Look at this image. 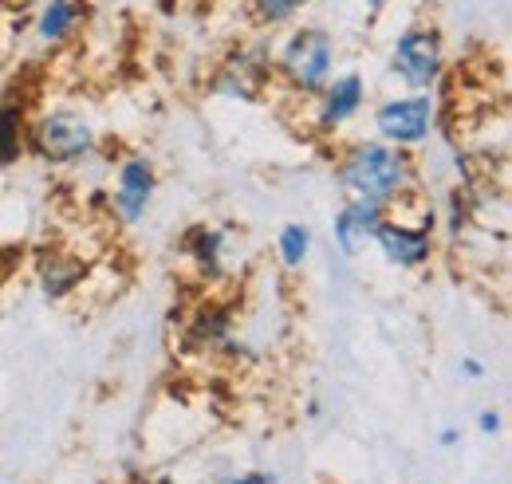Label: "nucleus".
Returning <instances> with one entry per match:
<instances>
[{
    "instance_id": "nucleus-9",
    "label": "nucleus",
    "mask_w": 512,
    "mask_h": 484,
    "mask_svg": "<svg viewBox=\"0 0 512 484\" xmlns=\"http://www.w3.org/2000/svg\"><path fill=\"white\" fill-rule=\"evenodd\" d=\"M375 252L383 256V264L398 268V272H422L434 264L438 256V233L426 229L422 221H410L402 213H386L375 229Z\"/></svg>"
},
{
    "instance_id": "nucleus-15",
    "label": "nucleus",
    "mask_w": 512,
    "mask_h": 484,
    "mask_svg": "<svg viewBox=\"0 0 512 484\" xmlns=\"http://www.w3.org/2000/svg\"><path fill=\"white\" fill-rule=\"evenodd\" d=\"M28 107L24 95L0 91V170L16 166L28 154Z\"/></svg>"
},
{
    "instance_id": "nucleus-16",
    "label": "nucleus",
    "mask_w": 512,
    "mask_h": 484,
    "mask_svg": "<svg viewBox=\"0 0 512 484\" xmlns=\"http://www.w3.org/2000/svg\"><path fill=\"white\" fill-rule=\"evenodd\" d=\"M312 248H316L312 225H304V221H284L280 233H276V241H272V256H276V264H280L284 272H304L308 260H312Z\"/></svg>"
},
{
    "instance_id": "nucleus-14",
    "label": "nucleus",
    "mask_w": 512,
    "mask_h": 484,
    "mask_svg": "<svg viewBox=\"0 0 512 484\" xmlns=\"http://www.w3.org/2000/svg\"><path fill=\"white\" fill-rule=\"evenodd\" d=\"M87 280V264L67 252V248H48L36 256V284H40V296L48 303H64L67 296H75Z\"/></svg>"
},
{
    "instance_id": "nucleus-24",
    "label": "nucleus",
    "mask_w": 512,
    "mask_h": 484,
    "mask_svg": "<svg viewBox=\"0 0 512 484\" xmlns=\"http://www.w3.org/2000/svg\"><path fill=\"white\" fill-rule=\"evenodd\" d=\"M359 4H363V8L371 12V16H379V12H383V8L390 4V0H359Z\"/></svg>"
},
{
    "instance_id": "nucleus-11",
    "label": "nucleus",
    "mask_w": 512,
    "mask_h": 484,
    "mask_svg": "<svg viewBox=\"0 0 512 484\" xmlns=\"http://www.w3.org/2000/svg\"><path fill=\"white\" fill-rule=\"evenodd\" d=\"M386 213H390V209L379 205V201L343 197V205L331 213V244H335V252H339L343 260H359Z\"/></svg>"
},
{
    "instance_id": "nucleus-25",
    "label": "nucleus",
    "mask_w": 512,
    "mask_h": 484,
    "mask_svg": "<svg viewBox=\"0 0 512 484\" xmlns=\"http://www.w3.org/2000/svg\"><path fill=\"white\" fill-rule=\"evenodd\" d=\"M142 484H178V481H174L170 473H154V477H146Z\"/></svg>"
},
{
    "instance_id": "nucleus-23",
    "label": "nucleus",
    "mask_w": 512,
    "mask_h": 484,
    "mask_svg": "<svg viewBox=\"0 0 512 484\" xmlns=\"http://www.w3.org/2000/svg\"><path fill=\"white\" fill-rule=\"evenodd\" d=\"M304 418H308V422H320V418H323V402L316 398V394L304 402Z\"/></svg>"
},
{
    "instance_id": "nucleus-22",
    "label": "nucleus",
    "mask_w": 512,
    "mask_h": 484,
    "mask_svg": "<svg viewBox=\"0 0 512 484\" xmlns=\"http://www.w3.org/2000/svg\"><path fill=\"white\" fill-rule=\"evenodd\" d=\"M461 437H465L461 425H442V429H438V445H442V449H457Z\"/></svg>"
},
{
    "instance_id": "nucleus-20",
    "label": "nucleus",
    "mask_w": 512,
    "mask_h": 484,
    "mask_svg": "<svg viewBox=\"0 0 512 484\" xmlns=\"http://www.w3.org/2000/svg\"><path fill=\"white\" fill-rule=\"evenodd\" d=\"M457 374L465 382H485L489 378V366H485V359H477V355H461L457 359Z\"/></svg>"
},
{
    "instance_id": "nucleus-7",
    "label": "nucleus",
    "mask_w": 512,
    "mask_h": 484,
    "mask_svg": "<svg viewBox=\"0 0 512 484\" xmlns=\"http://www.w3.org/2000/svg\"><path fill=\"white\" fill-rule=\"evenodd\" d=\"M268 83H272V48L264 40H241L205 79V95L229 103H256Z\"/></svg>"
},
{
    "instance_id": "nucleus-21",
    "label": "nucleus",
    "mask_w": 512,
    "mask_h": 484,
    "mask_svg": "<svg viewBox=\"0 0 512 484\" xmlns=\"http://www.w3.org/2000/svg\"><path fill=\"white\" fill-rule=\"evenodd\" d=\"M213 484H276V477L264 473V469H245V473H229V477H221Z\"/></svg>"
},
{
    "instance_id": "nucleus-2",
    "label": "nucleus",
    "mask_w": 512,
    "mask_h": 484,
    "mask_svg": "<svg viewBox=\"0 0 512 484\" xmlns=\"http://www.w3.org/2000/svg\"><path fill=\"white\" fill-rule=\"evenodd\" d=\"M339 71V36L316 24V20H296L272 48V79L300 103L320 95V87Z\"/></svg>"
},
{
    "instance_id": "nucleus-13",
    "label": "nucleus",
    "mask_w": 512,
    "mask_h": 484,
    "mask_svg": "<svg viewBox=\"0 0 512 484\" xmlns=\"http://www.w3.org/2000/svg\"><path fill=\"white\" fill-rule=\"evenodd\" d=\"M87 24V0H36L32 40L40 48H64Z\"/></svg>"
},
{
    "instance_id": "nucleus-10",
    "label": "nucleus",
    "mask_w": 512,
    "mask_h": 484,
    "mask_svg": "<svg viewBox=\"0 0 512 484\" xmlns=\"http://www.w3.org/2000/svg\"><path fill=\"white\" fill-rule=\"evenodd\" d=\"M229 244H233V237H229L225 225L197 221V225H190V229L178 237V252L186 256V264L197 272V280L221 284L225 272H229Z\"/></svg>"
},
{
    "instance_id": "nucleus-19",
    "label": "nucleus",
    "mask_w": 512,
    "mask_h": 484,
    "mask_svg": "<svg viewBox=\"0 0 512 484\" xmlns=\"http://www.w3.org/2000/svg\"><path fill=\"white\" fill-rule=\"evenodd\" d=\"M501 425H505V414L497 410V406H485V410H477V418H473V429L489 441V437H497L501 433Z\"/></svg>"
},
{
    "instance_id": "nucleus-4",
    "label": "nucleus",
    "mask_w": 512,
    "mask_h": 484,
    "mask_svg": "<svg viewBox=\"0 0 512 484\" xmlns=\"http://www.w3.org/2000/svg\"><path fill=\"white\" fill-rule=\"evenodd\" d=\"M386 75L398 83V91L438 95L449 75V48L442 28L430 20L402 24L386 44Z\"/></svg>"
},
{
    "instance_id": "nucleus-1",
    "label": "nucleus",
    "mask_w": 512,
    "mask_h": 484,
    "mask_svg": "<svg viewBox=\"0 0 512 484\" xmlns=\"http://www.w3.org/2000/svg\"><path fill=\"white\" fill-rule=\"evenodd\" d=\"M418 178V158L410 150L379 142L375 134L355 138L335 154V185L343 197H363L394 209L418 189Z\"/></svg>"
},
{
    "instance_id": "nucleus-18",
    "label": "nucleus",
    "mask_w": 512,
    "mask_h": 484,
    "mask_svg": "<svg viewBox=\"0 0 512 484\" xmlns=\"http://www.w3.org/2000/svg\"><path fill=\"white\" fill-rule=\"evenodd\" d=\"M473 225H477V213H473L469 185H453L446 193V205L438 209V229H446L449 241H461Z\"/></svg>"
},
{
    "instance_id": "nucleus-3",
    "label": "nucleus",
    "mask_w": 512,
    "mask_h": 484,
    "mask_svg": "<svg viewBox=\"0 0 512 484\" xmlns=\"http://www.w3.org/2000/svg\"><path fill=\"white\" fill-rule=\"evenodd\" d=\"M99 142H103L99 126L83 107L52 103V107H40L36 115H28V142L24 146L44 166H56V170L83 166L99 154Z\"/></svg>"
},
{
    "instance_id": "nucleus-17",
    "label": "nucleus",
    "mask_w": 512,
    "mask_h": 484,
    "mask_svg": "<svg viewBox=\"0 0 512 484\" xmlns=\"http://www.w3.org/2000/svg\"><path fill=\"white\" fill-rule=\"evenodd\" d=\"M249 4V20L260 32H280V28H292L296 20H304V12L316 4V0H245Z\"/></svg>"
},
{
    "instance_id": "nucleus-26",
    "label": "nucleus",
    "mask_w": 512,
    "mask_h": 484,
    "mask_svg": "<svg viewBox=\"0 0 512 484\" xmlns=\"http://www.w3.org/2000/svg\"><path fill=\"white\" fill-rule=\"evenodd\" d=\"M241 4H245V0H241Z\"/></svg>"
},
{
    "instance_id": "nucleus-12",
    "label": "nucleus",
    "mask_w": 512,
    "mask_h": 484,
    "mask_svg": "<svg viewBox=\"0 0 512 484\" xmlns=\"http://www.w3.org/2000/svg\"><path fill=\"white\" fill-rule=\"evenodd\" d=\"M233 335V303L225 300H201L186 315L182 327V351L193 355H217L225 339Z\"/></svg>"
},
{
    "instance_id": "nucleus-5",
    "label": "nucleus",
    "mask_w": 512,
    "mask_h": 484,
    "mask_svg": "<svg viewBox=\"0 0 512 484\" xmlns=\"http://www.w3.org/2000/svg\"><path fill=\"white\" fill-rule=\"evenodd\" d=\"M442 130V103L430 91H394L371 107V134L398 150H422Z\"/></svg>"
},
{
    "instance_id": "nucleus-6",
    "label": "nucleus",
    "mask_w": 512,
    "mask_h": 484,
    "mask_svg": "<svg viewBox=\"0 0 512 484\" xmlns=\"http://www.w3.org/2000/svg\"><path fill=\"white\" fill-rule=\"evenodd\" d=\"M371 103V83L359 67H339L327 83L320 87V95L308 99V130L316 138H339L355 119H363Z\"/></svg>"
},
{
    "instance_id": "nucleus-8",
    "label": "nucleus",
    "mask_w": 512,
    "mask_h": 484,
    "mask_svg": "<svg viewBox=\"0 0 512 484\" xmlns=\"http://www.w3.org/2000/svg\"><path fill=\"white\" fill-rule=\"evenodd\" d=\"M154 197H158L154 158H146V154H123L115 162L111 185H107V217L119 221L123 229H134V225L146 221Z\"/></svg>"
}]
</instances>
